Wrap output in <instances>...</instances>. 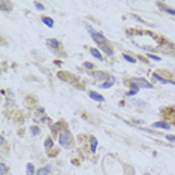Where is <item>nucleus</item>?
Returning a JSON list of instances; mask_svg holds the SVG:
<instances>
[{"instance_id": "f257e3e1", "label": "nucleus", "mask_w": 175, "mask_h": 175, "mask_svg": "<svg viewBox=\"0 0 175 175\" xmlns=\"http://www.w3.org/2000/svg\"><path fill=\"white\" fill-rule=\"evenodd\" d=\"M60 145L61 147H64V148H69L71 145H72V142H73V139H72V133L69 132V130H63V132L60 133Z\"/></svg>"}, {"instance_id": "f03ea898", "label": "nucleus", "mask_w": 175, "mask_h": 175, "mask_svg": "<svg viewBox=\"0 0 175 175\" xmlns=\"http://www.w3.org/2000/svg\"><path fill=\"white\" fill-rule=\"evenodd\" d=\"M87 29H89V32L91 33V37L94 39V42L97 43L99 47H102V45H106V37H105L102 33H99V32H94V30H93V27H90V26L87 27Z\"/></svg>"}, {"instance_id": "7ed1b4c3", "label": "nucleus", "mask_w": 175, "mask_h": 175, "mask_svg": "<svg viewBox=\"0 0 175 175\" xmlns=\"http://www.w3.org/2000/svg\"><path fill=\"white\" fill-rule=\"evenodd\" d=\"M132 82H135L138 87H142V89H153V84H150L144 78H135V79H132Z\"/></svg>"}, {"instance_id": "20e7f679", "label": "nucleus", "mask_w": 175, "mask_h": 175, "mask_svg": "<svg viewBox=\"0 0 175 175\" xmlns=\"http://www.w3.org/2000/svg\"><path fill=\"white\" fill-rule=\"evenodd\" d=\"M153 79L159 81V82H162V84H174V85H175V81H174V79H166V78L160 76L159 73H153Z\"/></svg>"}, {"instance_id": "39448f33", "label": "nucleus", "mask_w": 175, "mask_h": 175, "mask_svg": "<svg viewBox=\"0 0 175 175\" xmlns=\"http://www.w3.org/2000/svg\"><path fill=\"white\" fill-rule=\"evenodd\" d=\"M51 171H53L51 165H47V166L40 168V169L36 172V175H51Z\"/></svg>"}, {"instance_id": "423d86ee", "label": "nucleus", "mask_w": 175, "mask_h": 175, "mask_svg": "<svg viewBox=\"0 0 175 175\" xmlns=\"http://www.w3.org/2000/svg\"><path fill=\"white\" fill-rule=\"evenodd\" d=\"M153 127H156V129H171V124L166 123V121H156L154 124H153Z\"/></svg>"}, {"instance_id": "0eeeda50", "label": "nucleus", "mask_w": 175, "mask_h": 175, "mask_svg": "<svg viewBox=\"0 0 175 175\" xmlns=\"http://www.w3.org/2000/svg\"><path fill=\"white\" fill-rule=\"evenodd\" d=\"M89 96H90L93 100H96V102H103V100H105L103 96L99 94V93H96V91H89Z\"/></svg>"}, {"instance_id": "6e6552de", "label": "nucleus", "mask_w": 175, "mask_h": 175, "mask_svg": "<svg viewBox=\"0 0 175 175\" xmlns=\"http://www.w3.org/2000/svg\"><path fill=\"white\" fill-rule=\"evenodd\" d=\"M42 23L45 24L47 27H53V26H54V21H53V18H50V17H42Z\"/></svg>"}, {"instance_id": "1a4fd4ad", "label": "nucleus", "mask_w": 175, "mask_h": 175, "mask_svg": "<svg viewBox=\"0 0 175 175\" xmlns=\"http://www.w3.org/2000/svg\"><path fill=\"white\" fill-rule=\"evenodd\" d=\"M90 148H91V151L94 153L96 151V148H97V139L94 138V136H91L90 138Z\"/></svg>"}, {"instance_id": "9d476101", "label": "nucleus", "mask_w": 175, "mask_h": 175, "mask_svg": "<svg viewBox=\"0 0 175 175\" xmlns=\"http://www.w3.org/2000/svg\"><path fill=\"white\" fill-rule=\"evenodd\" d=\"M90 54H91L93 57H96V58L102 60V54H100V51H99V50H96V48H91V50H90Z\"/></svg>"}, {"instance_id": "9b49d317", "label": "nucleus", "mask_w": 175, "mask_h": 175, "mask_svg": "<svg viewBox=\"0 0 175 175\" xmlns=\"http://www.w3.org/2000/svg\"><path fill=\"white\" fill-rule=\"evenodd\" d=\"M93 75H94V78H96V79H97V81H99V82H100V81H103V79H106V78H108V76H106V75H105V73H102V72H94V73H93Z\"/></svg>"}, {"instance_id": "f8f14e48", "label": "nucleus", "mask_w": 175, "mask_h": 175, "mask_svg": "<svg viewBox=\"0 0 175 175\" xmlns=\"http://www.w3.org/2000/svg\"><path fill=\"white\" fill-rule=\"evenodd\" d=\"M48 45H50L51 48H58V47H60V42L55 40V39H48Z\"/></svg>"}, {"instance_id": "ddd939ff", "label": "nucleus", "mask_w": 175, "mask_h": 175, "mask_svg": "<svg viewBox=\"0 0 175 175\" xmlns=\"http://www.w3.org/2000/svg\"><path fill=\"white\" fill-rule=\"evenodd\" d=\"M157 6H159L160 9H165V12H168V14H172V15H175V9H171V8H165V5H163V3H157Z\"/></svg>"}, {"instance_id": "4468645a", "label": "nucleus", "mask_w": 175, "mask_h": 175, "mask_svg": "<svg viewBox=\"0 0 175 175\" xmlns=\"http://www.w3.org/2000/svg\"><path fill=\"white\" fill-rule=\"evenodd\" d=\"M100 50H103V51H105V53H106V54H108L109 57H111V55L114 54V51H112V48H109L108 45H102V47H100Z\"/></svg>"}, {"instance_id": "2eb2a0df", "label": "nucleus", "mask_w": 175, "mask_h": 175, "mask_svg": "<svg viewBox=\"0 0 175 175\" xmlns=\"http://www.w3.org/2000/svg\"><path fill=\"white\" fill-rule=\"evenodd\" d=\"M114 84V78H111V79H108L105 84H100V87H102V89H109V87H111Z\"/></svg>"}, {"instance_id": "dca6fc26", "label": "nucleus", "mask_w": 175, "mask_h": 175, "mask_svg": "<svg viewBox=\"0 0 175 175\" xmlns=\"http://www.w3.org/2000/svg\"><path fill=\"white\" fill-rule=\"evenodd\" d=\"M35 174V166L33 163H27V175H33Z\"/></svg>"}, {"instance_id": "f3484780", "label": "nucleus", "mask_w": 175, "mask_h": 175, "mask_svg": "<svg viewBox=\"0 0 175 175\" xmlns=\"http://www.w3.org/2000/svg\"><path fill=\"white\" fill-rule=\"evenodd\" d=\"M123 58H124L126 61H129V63H136V58H133V57H130L129 54H123Z\"/></svg>"}, {"instance_id": "a211bd4d", "label": "nucleus", "mask_w": 175, "mask_h": 175, "mask_svg": "<svg viewBox=\"0 0 175 175\" xmlns=\"http://www.w3.org/2000/svg\"><path fill=\"white\" fill-rule=\"evenodd\" d=\"M138 93V89H132V90H130V91H127L126 93V96H129V97H132V96H135Z\"/></svg>"}, {"instance_id": "6ab92c4d", "label": "nucleus", "mask_w": 175, "mask_h": 175, "mask_svg": "<svg viewBox=\"0 0 175 175\" xmlns=\"http://www.w3.org/2000/svg\"><path fill=\"white\" fill-rule=\"evenodd\" d=\"M53 145H54L53 139H51V138H47V141H45V148H50V147H53Z\"/></svg>"}, {"instance_id": "aec40b11", "label": "nucleus", "mask_w": 175, "mask_h": 175, "mask_svg": "<svg viewBox=\"0 0 175 175\" xmlns=\"http://www.w3.org/2000/svg\"><path fill=\"white\" fill-rule=\"evenodd\" d=\"M0 175H6V165L5 163L0 165Z\"/></svg>"}, {"instance_id": "412c9836", "label": "nucleus", "mask_w": 175, "mask_h": 175, "mask_svg": "<svg viewBox=\"0 0 175 175\" xmlns=\"http://www.w3.org/2000/svg\"><path fill=\"white\" fill-rule=\"evenodd\" d=\"M147 57L151 58V60H154V61H159V60H160V58H159L157 55H154V54H147Z\"/></svg>"}, {"instance_id": "4be33fe9", "label": "nucleus", "mask_w": 175, "mask_h": 175, "mask_svg": "<svg viewBox=\"0 0 175 175\" xmlns=\"http://www.w3.org/2000/svg\"><path fill=\"white\" fill-rule=\"evenodd\" d=\"M32 133H33V135H37V133H39V127H37V126H33V127H32Z\"/></svg>"}, {"instance_id": "5701e85b", "label": "nucleus", "mask_w": 175, "mask_h": 175, "mask_svg": "<svg viewBox=\"0 0 175 175\" xmlns=\"http://www.w3.org/2000/svg\"><path fill=\"white\" fill-rule=\"evenodd\" d=\"M35 6H36L39 11H42V9H43V5H42V3H39V2H36V3H35Z\"/></svg>"}, {"instance_id": "b1692460", "label": "nucleus", "mask_w": 175, "mask_h": 175, "mask_svg": "<svg viewBox=\"0 0 175 175\" xmlns=\"http://www.w3.org/2000/svg\"><path fill=\"white\" fill-rule=\"evenodd\" d=\"M166 139H168V141H171V142H175V136H174V135H168V136H166Z\"/></svg>"}, {"instance_id": "393cba45", "label": "nucleus", "mask_w": 175, "mask_h": 175, "mask_svg": "<svg viewBox=\"0 0 175 175\" xmlns=\"http://www.w3.org/2000/svg\"><path fill=\"white\" fill-rule=\"evenodd\" d=\"M84 66L89 68V69H93V64H91V63H84Z\"/></svg>"}, {"instance_id": "a878e982", "label": "nucleus", "mask_w": 175, "mask_h": 175, "mask_svg": "<svg viewBox=\"0 0 175 175\" xmlns=\"http://www.w3.org/2000/svg\"><path fill=\"white\" fill-rule=\"evenodd\" d=\"M145 175H148V174H145Z\"/></svg>"}]
</instances>
